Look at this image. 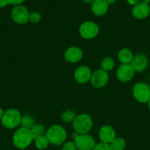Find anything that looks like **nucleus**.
<instances>
[{
  "mask_svg": "<svg viewBox=\"0 0 150 150\" xmlns=\"http://www.w3.org/2000/svg\"><path fill=\"white\" fill-rule=\"evenodd\" d=\"M34 139L30 129L22 127L18 129L13 136V144L19 149H26L31 144Z\"/></svg>",
  "mask_w": 150,
  "mask_h": 150,
  "instance_id": "1",
  "label": "nucleus"
},
{
  "mask_svg": "<svg viewBox=\"0 0 150 150\" xmlns=\"http://www.w3.org/2000/svg\"><path fill=\"white\" fill-rule=\"evenodd\" d=\"M73 128L77 134H88L93 127V120L88 114L76 115L72 122Z\"/></svg>",
  "mask_w": 150,
  "mask_h": 150,
  "instance_id": "2",
  "label": "nucleus"
},
{
  "mask_svg": "<svg viewBox=\"0 0 150 150\" xmlns=\"http://www.w3.org/2000/svg\"><path fill=\"white\" fill-rule=\"evenodd\" d=\"M49 144L55 146L63 144L67 138L66 130L59 125H54L50 127L46 133Z\"/></svg>",
  "mask_w": 150,
  "mask_h": 150,
  "instance_id": "3",
  "label": "nucleus"
},
{
  "mask_svg": "<svg viewBox=\"0 0 150 150\" xmlns=\"http://www.w3.org/2000/svg\"><path fill=\"white\" fill-rule=\"evenodd\" d=\"M21 113L15 108H10L4 112L1 118V125L7 129H14L21 125Z\"/></svg>",
  "mask_w": 150,
  "mask_h": 150,
  "instance_id": "4",
  "label": "nucleus"
},
{
  "mask_svg": "<svg viewBox=\"0 0 150 150\" xmlns=\"http://www.w3.org/2000/svg\"><path fill=\"white\" fill-rule=\"evenodd\" d=\"M74 143L78 150H93L96 145L95 139L88 134L74 133Z\"/></svg>",
  "mask_w": 150,
  "mask_h": 150,
  "instance_id": "5",
  "label": "nucleus"
},
{
  "mask_svg": "<svg viewBox=\"0 0 150 150\" xmlns=\"http://www.w3.org/2000/svg\"><path fill=\"white\" fill-rule=\"evenodd\" d=\"M132 94L137 101L140 103H148L150 100L149 86L145 83L139 82L134 85L132 89Z\"/></svg>",
  "mask_w": 150,
  "mask_h": 150,
  "instance_id": "6",
  "label": "nucleus"
},
{
  "mask_svg": "<svg viewBox=\"0 0 150 150\" xmlns=\"http://www.w3.org/2000/svg\"><path fill=\"white\" fill-rule=\"evenodd\" d=\"M79 35L85 39H93L97 36L99 32V26L93 21H85L79 28Z\"/></svg>",
  "mask_w": 150,
  "mask_h": 150,
  "instance_id": "7",
  "label": "nucleus"
},
{
  "mask_svg": "<svg viewBox=\"0 0 150 150\" xmlns=\"http://www.w3.org/2000/svg\"><path fill=\"white\" fill-rule=\"evenodd\" d=\"M11 17L15 23L18 24H25L29 21V12L24 6H16L12 10Z\"/></svg>",
  "mask_w": 150,
  "mask_h": 150,
  "instance_id": "8",
  "label": "nucleus"
},
{
  "mask_svg": "<svg viewBox=\"0 0 150 150\" xmlns=\"http://www.w3.org/2000/svg\"><path fill=\"white\" fill-rule=\"evenodd\" d=\"M109 81L108 73L102 69H99L93 72L90 82L95 88H102L106 86Z\"/></svg>",
  "mask_w": 150,
  "mask_h": 150,
  "instance_id": "9",
  "label": "nucleus"
},
{
  "mask_svg": "<svg viewBox=\"0 0 150 150\" xmlns=\"http://www.w3.org/2000/svg\"><path fill=\"white\" fill-rule=\"evenodd\" d=\"M135 71L131 64H121L116 72L117 79L121 82H128L134 77Z\"/></svg>",
  "mask_w": 150,
  "mask_h": 150,
  "instance_id": "10",
  "label": "nucleus"
},
{
  "mask_svg": "<svg viewBox=\"0 0 150 150\" xmlns=\"http://www.w3.org/2000/svg\"><path fill=\"white\" fill-rule=\"evenodd\" d=\"M130 64L135 72L144 71L149 65L148 57L144 54H136L133 57Z\"/></svg>",
  "mask_w": 150,
  "mask_h": 150,
  "instance_id": "11",
  "label": "nucleus"
},
{
  "mask_svg": "<svg viewBox=\"0 0 150 150\" xmlns=\"http://www.w3.org/2000/svg\"><path fill=\"white\" fill-rule=\"evenodd\" d=\"M83 57V51L80 48L72 46L68 48L64 53V58L67 62L76 63L80 61Z\"/></svg>",
  "mask_w": 150,
  "mask_h": 150,
  "instance_id": "12",
  "label": "nucleus"
},
{
  "mask_svg": "<svg viewBox=\"0 0 150 150\" xmlns=\"http://www.w3.org/2000/svg\"><path fill=\"white\" fill-rule=\"evenodd\" d=\"M99 136L101 142L110 144L116 139V132L114 129L109 125H104L100 128L99 131Z\"/></svg>",
  "mask_w": 150,
  "mask_h": 150,
  "instance_id": "13",
  "label": "nucleus"
},
{
  "mask_svg": "<svg viewBox=\"0 0 150 150\" xmlns=\"http://www.w3.org/2000/svg\"><path fill=\"white\" fill-rule=\"evenodd\" d=\"M92 72L87 66H80L74 72V79L78 83H85L90 81Z\"/></svg>",
  "mask_w": 150,
  "mask_h": 150,
  "instance_id": "14",
  "label": "nucleus"
},
{
  "mask_svg": "<svg viewBox=\"0 0 150 150\" xmlns=\"http://www.w3.org/2000/svg\"><path fill=\"white\" fill-rule=\"evenodd\" d=\"M132 14L135 18L142 20L148 17L150 14V7L149 4L140 2L133 7L132 10Z\"/></svg>",
  "mask_w": 150,
  "mask_h": 150,
  "instance_id": "15",
  "label": "nucleus"
},
{
  "mask_svg": "<svg viewBox=\"0 0 150 150\" xmlns=\"http://www.w3.org/2000/svg\"><path fill=\"white\" fill-rule=\"evenodd\" d=\"M108 9L109 4L106 0H95L91 4V11L96 16H104Z\"/></svg>",
  "mask_w": 150,
  "mask_h": 150,
  "instance_id": "16",
  "label": "nucleus"
},
{
  "mask_svg": "<svg viewBox=\"0 0 150 150\" xmlns=\"http://www.w3.org/2000/svg\"><path fill=\"white\" fill-rule=\"evenodd\" d=\"M133 54L129 48H122L118 54V58L121 64H130L133 59Z\"/></svg>",
  "mask_w": 150,
  "mask_h": 150,
  "instance_id": "17",
  "label": "nucleus"
},
{
  "mask_svg": "<svg viewBox=\"0 0 150 150\" xmlns=\"http://www.w3.org/2000/svg\"><path fill=\"white\" fill-rule=\"evenodd\" d=\"M111 150H124L126 146V142L122 138H116L110 144Z\"/></svg>",
  "mask_w": 150,
  "mask_h": 150,
  "instance_id": "18",
  "label": "nucleus"
},
{
  "mask_svg": "<svg viewBox=\"0 0 150 150\" xmlns=\"http://www.w3.org/2000/svg\"><path fill=\"white\" fill-rule=\"evenodd\" d=\"M34 125H35V120L32 118V116L28 115V114L22 116L21 120V125L22 127L31 129L33 127Z\"/></svg>",
  "mask_w": 150,
  "mask_h": 150,
  "instance_id": "19",
  "label": "nucleus"
},
{
  "mask_svg": "<svg viewBox=\"0 0 150 150\" xmlns=\"http://www.w3.org/2000/svg\"><path fill=\"white\" fill-rule=\"evenodd\" d=\"M35 146L38 149H45L46 148L48 147L49 144V142L46 136L44 135V136H40V137L35 139Z\"/></svg>",
  "mask_w": 150,
  "mask_h": 150,
  "instance_id": "20",
  "label": "nucleus"
},
{
  "mask_svg": "<svg viewBox=\"0 0 150 150\" xmlns=\"http://www.w3.org/2000/svg\"><path fill=\"white\" fill-rule=\"evenodd\" d=\"M115 62L111 57H105L104 59L101 61V67L103 70L106 72L110 71L114 68Z\"/></svg>",
  "mask_w": 150,
  "mask_h": 150,
  "instance_id": "21",
  "label": "nucleus"
},
{
  "mask_svg": "<svg viewBox=\"0 0 150 150\" xmlns=\"http://www.w3.org/2000/svg\"><path fill=\"white\" fill-rule=\"evenodd\" d=\"M30 130L35 139L40 137V136H44L46 133V130L44 126H43L42 125L40 124L34 125L33 127H32Z\"/></svg>",
  "mask_w": 150,
  "mask_h": 150,
  "instance_id": "22",
  "label": "nucleus"
},
{
  "mask_svg": "<svg viewBox=\"0 0 150 150\" xmlns=\"http://www.w3.org/2000/svg\"><path fill=\"white\" fill-rule=\"evenodd\" d=\"M76 116V114L73 111H71V110H66V111H65L62 114L61 120L66 123L73 122Z\"/></svg>",
  "mask_w": 150,
  "mask_h": 150,
  "instance_id": "23",
  "label": "nucleus"
},
{
  "mask_svg": "<svg viewBox=\"0 0 150 150\" xmlns=\"http://www.w3.org/2000/svg\"><path fill=\"white\" fill-rule=\"evenodd\" d=\"M41 16L39 13L38 12H32V13H29V21L32 23H37L41 21Z\"/></svg>",
  "mask_w": 150,
  "mask_h": 150,
  "instance_id": "24",
  "label": "nucleus"
},
{
  "mask_svg": "<svg viewBox=\"0 0 150 150\" xmlns=\"http://www.w3.org/2000/svg\"><path fill=\"white\" fill-rule=\"evenodd\" d=\"M93 150H111V148H110V144H108L100 142L99 144H96Z\"/></svg>",
  "mask_w": 150,
  "mask_h": 150,
  "instance_id": "25",
  "label": "nucleus"
},
{
  "mask_svg": "<svg viewBox=\"0 0 150 150\" xmlns=\"http://www.w3.org/2000/svg\"><path fill=\"white\" fill-rule=\"evenodd\" d=\"M76 146H75V144L72 142H66L63 144L62 150H76Z\"/></svg>",
  "mask_w": 150,
  "mask_h": 150,
  "instance_id": "26",
  "label": "nucleus"
},
{
  "mask_svg": "<svg viewBox=\"0 0 150 150\" xmlns=\"http://www.w3.org/2000/svg\"><path fill=\"white\" fill-rule=\"evenodd\" d=\"M24 0H7L8 1V4H13V5H20L21 4L24 2Z\"/></svg>",
  "mask_w": 150,
  "mask_h": 150,
  "instance_id": "27",
  "label": "nucleus"
},
{
  "mask_svg": "<svg viewBox=\"0 0 150 150\" xmlns=\"http://www.w3.org/2000/svg\"><path fill=\"white\" fill-rule=\"evenodd\" d=\"M127 1V2L129 3V4H131V5H136V4H139L140 2H141V0H126Z\"/></svg>",
  "mask_w": 150,
  "mask_h": 150,
  "instance_id": "28",
  "label": "nucleus"
},
{
  "mask_svg": "<svg viewBox=\"0 0 150 150\" xmlns=\"http://www.w3.org/2000/svg\"><path fill=\"white\" fill-rule=\"evenodd\" d=\"M8 4L7 0H0V7H4Z\"/></svg>",
  "mask_w": 150,
  "mask_h": 150,
  "instance_id": "29",
  "label": "nucleus"
},
{
  "mask_svg": "<svg viewBox=\"0 0 150 150\" xmlns=\"http://www.w3.org/2000/svg\"><path fill=\"white\" fill-rule=\"evenodd\" d=\"M106 1H107V3L109 4V6H110L114 4L115 2L116 1V0H106Z\"/></svg>",
  "mask_w": 150,
  "mask_h": 150,
  "instance_id": "30",
  "label": "nucleus"
},
{
  "mask_svg": "<svg viewBox=\"0 0 150 150\" xmlns=\"http://www.w3.org/2000/svg\"><path fill=\"white\" fill-rule=\"evenodd\" d=\"M4 111L2 110V108H0V120H1V118H2L3 116H4Z\"/></svg>",
  "mask_w": 150,
  "mask_h": 150,
  "instance_id": "31",
  "label": "nucleus"
},
{
  "mask_svg": "<svg viewBox=\"0 0 150 150\" xmlns=\"http://www.w3.org/2000/svg\"><path fill=\"white\" fill-rule=\"evenodd\" d=\"M141 2L145 3V4H149L150 0H141Z\"/></svg>",
  "mask_w": 150,
  "mask_h": 150,
  "instance_id": "32",
  "label": "nucleus"
},
{
  "mask_svg": "<svg viewBox=\"0 0 150 150\" xmlns=\"http://www.w3.org/2000/svg\"><path fill=\"white\" fill-rule=\"evenodd\" d=\"M85 3H93L95 0H83Z\"/></svg>",
  "mask_w": 150,
  "mask_h": 150,
  "instance_id": "33",
  "label": "nucleus"
},
{
  "mask_svg": "<svg viewBox=\"0 0 150 150\" xmlns=\"http://www.w3.org/2000/svg\"><path fill=\"white\" fill-rule=\"evenodd\" d=\"M148 106H149V108L150 109V100L148 101Z\"/></svg>",
  "mask_w": 150,
  "mask_h": 150,
  "instance_id": "34",
  "label": "nucleus"
},
{
  "mask_svg": "<svg viewBox=\"0 0 150 150\" xmlns=\"http://www.w3.org/2000/svg\"><path fill=\"white\" fill-rule=\"evenodd\" d=\"M149 88H150V86H149Z\"/></svg>",
  "mask_w": 150,
  "mask_h": 150,
  "instance_id": "35",
  "label": "nucleus"
}]
</instances>
